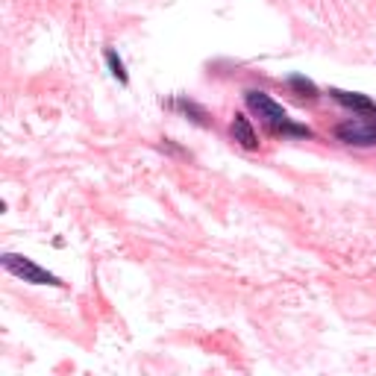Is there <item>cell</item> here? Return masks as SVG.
<instances>
[{
    "label": "cell",
    "mask_w": 376,
    "mask_h": 376,
    "mask_svg": "<svg viewBox=\"0 0 376 376\" xmlns=\"http://www.w3.org/2000/svg\"><path fill=\"white\" fill-rule=\"evenodd\" d=\"M0 262H3V268L12 273V277H18L24 282H33V285H53V288H62L65 282H62L56 273H50L47 268L35 265L33 259L27 256H18V253H3L0 256Z\"/></svg>",
    "instance_id": "obj_1"
},
{
    "label": "cell",
    "mask_w": 376,
    "mask_h": 376,
    "mask_svg": "<svg viewBox=\"0 0 376 376\" xmlns=\"http://www.w3.org/2000/svg\"><path fill=\"white\" fill-rule=\"evenodd\" d=\"M244 100H247V106L253 109L256 115H259L262 121H265L271 130H277L282 121H288L285 109H282V106H280L273 97H268L265 92H253V89H250V92H244Z\"/></svg>",
    "instance_id": "obj_2"
},
{
    "label": "cell",
    "mask_w": 376,
    "mask_h": 376,
    "mask_svg": "<svg viewBox=\"0 0 376 376\" xmlns=\"http://www.w3.org/2000/svg\"><path fill=\"white\" fill-rule=\"evenodd\" d=\"M335 139L356 147H373L376 144V121H344L335 127Z\"/></svg>",
    "instance_id": "obj_3"
},
{
    "label": "cell",
    "mask_w": 376,
    "mask_h": 376,
    "mask_svg": "<svg viewBox=\"0 0 376 376\" xmlns=\"http://www.w3.org/2000/svg\"><path fill=\"white\" fill-rule=\"evenodd\" d=\"M230 135H232V139L241 144L244 150H256V147H259V139H256L253 123H250V118L241 115V112H238V115L232 118V123H230Z\"/></svg>",
    "instance_id": "obj_4"
},
{
    "label": "cell",
    "mask_w": 376,
    "mask_h": 376,
    "mask_svg": "<svg viewBox=\"0 0 376 376\" xmlns=\"http://www.w3.org/2000/svg\"><path fill=\"white\" fill-rule=\"evenodd\" d=\"M330 97H335L341 106H347V109H356V112H376V103L370 97H365V94H359V92H344V89H330Z\"/></svg>",
    "instance_id": "obj_5"
},
{
    "label": "cell",
    "mask_w": 376,
    "mask_h": 376,
    "mask_svg": "<svg viewBox=\"0 0 376 376\" xmlns=\"http://www.w3.org/2000/svg\"><path fill=\"white\" fill-rule=\"evenodd\" d=\"M177 109L182 112V115L188 118V121H194L197 127H212V118H209V112L200 106V103H194V100H188V97H180L177 100Z\"/></svg>",
    "instance_id": "obj_6"
},
{
    "label": "cell",
    "mask_w": 376,
    "mask_h": 376,
    "mask_svg": "<svg viewBox=\"0 0 376 376\" xmlns=\"http://www.w3.org/2000/svg\"><path fill=\"white\" fill-rule=\"evenodd\" d=\"M288 85L300 94V97H309V100H315L321 92H318V85L311 83L309 77H300V74H294V77H288Z\"/></svg>",
    "instance_id": "obj_7"
},
{
    "label": "cell",
    "mask_w": 376,
    "mask_h": 376,
    "mask_svg": "<svg viewBox=\"0 0 376 376\" xmlns=\"http://www.w3.org/2000/svg\"><path fill=\"white\" fill-rule=\"evenodd\" d=\"M106 65H109V71H112V77H115L121 85H127L130 83V74H127V68H123V59L115 53V50H106Z\"/></svg>",
    "instance_id": "obj_8"
},
{
    "label": "cell",
    "mask_w": 376,
    "mask_h": 376,
    "mask_svg": "<svg viewBox=\"0 0 376 376\" xmlns=\"http://www.w3.org/2000/svg\"><path fill=\"white\" fill-rule=\"evenodd\" d=\"M273 133H282V135H297V139H315V133H311L309 127H303V123H291V121H282Z\"/></svg>",
    "instance_id": "obj_9"
}]
</instances>
